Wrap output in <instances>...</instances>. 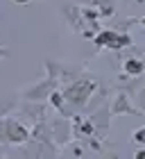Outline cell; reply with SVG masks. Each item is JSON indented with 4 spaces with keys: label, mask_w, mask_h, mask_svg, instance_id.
Returning <instances> with one entry per match:
<instances>
[{
    "label": "cell",
    "mask_w": 145,
    "mask_h": 159,
    "mask_svg": "<svg viewBox=\"0 0 145 159\" xmlns=\"http://www.w3.org/2000/svg\"><path fill=\"white\" fill-rule=\"evenodd\" d=\"M136 141L145 143V129H138V132H136Z\"/></svg>",
    "instance_id": "7a4b0ae2"
},
{
    "label": "cell",
    "mask_w": 145,
    "mask_h": 159,
    "mask_svg": "<svg viewBox=\"0 0 145 159\" xmlns=\"http://www.w3.org/2000/svg\"><path fill=\"white\" fill-rule=\"evenodd\" d=\"M16 2H27V0H16Z\"/></svg>",
    "instance_id": "277c9868"
},
{
    "label": "cell",
    "mask_w": 145,
    "mask_h": 159,
    "mask_svg": "<svg viewBox=\"0 0 145 159\" xmlns=\"http://www.w3.org/2000/svg\"><path fill=\"white\" fill-rule=\"evenodd\" d=\"M127 70H129V73H141V64H136V59H129Z\"/></svg>",
    "instance_id": "6da1fadb"
},
{
    "label": "cell",
    "mask_w": 145,
    "mask_h": 159,
    "mask_svg": "<svg viewBox=\"0 0 145 159\" xmlns=\"http://www.w3.org/2000/svg\"><path fill=\"white\" fill-rule=\"evenodd\" d=\"M136 159H145V150H141V152H136Z\"/></svg>",
    "instance_id": "3957f363"
}]
</instances>
